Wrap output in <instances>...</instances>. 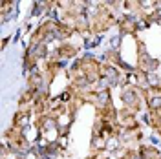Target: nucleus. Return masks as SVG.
<instances>
[{
	"mask_svg": "<svg viewBox=\"0 0 161 159\" xmlns=\"http://www.w3.org/2000/svg\"><path fill=\"white\" fill-rule=\"evenodd\" d=\"M18 123H20V124H27V123H30V117H27V115L20 117V119H18Z\"/></svg>",
	"mask_w": 161,
	"mask_h": 159,
	"instance_id": "nucleus-1",
	"label": "nucleus"
},
{
	"mask_svg": "<svg viewBox=\"0 0 161 159\" xmlns=\"http://www.w3.org/2000/svg\"><path fill=\"white\" fill-rule=\"evenodd\" d=\"M99 99H101V102H106V99H108V93H106V92L99 93Z\"/></svg>",
	"mask_w": 161,
	"mask_h": 159,
	"instance_id": "nucleus-2",
	"label": "nucleus"
},
{
	"mask_svg": "<svg viewBox=\"0 0 161 159\" xmlns=\"http://www.w3.org/2000/svg\"><path fill=\"white\" fill-rule=\"evenodd\" d=\"M108 143H110V144H108V148H114V146L117 148V141H115V139H112V141H108Z\"/></svg>",
	"mask_w": 161,
	"mask_h": 159,
	"instance_id": "nucleus-3",
	"label": "nucleus"
},
{
	"mask_svg": "<svg viewBox=\"0 0 161 159\" xmlns=\"http://www.w3.org/2000/svg\"><path fill=\"white\" fill-rule=\"evenodd\" d=\"M157 104H161V99L159 97H156V99L152 101V106H157Z\"/></svg>",
	"mask_w": 161,
	"mask_h": 159,
	"instance_id": "nucleus-4",
	"label": "nucleus"
},
{
	"mask_svg": "<svg viewBox=\"0 0 161 159\" xmlns=\"http://www.w3.org/2000/svg\"><path fill=\"white\" fill-rule=\"evenodd\" d=\"M112 46H114V48H119V37L112 40Z\"/></svg>",
	"mask_w": 161,
	"mask_h": 159,
	"instance_id": "nucleus-5",
	"label": "nucleus"
}]
</instances>
